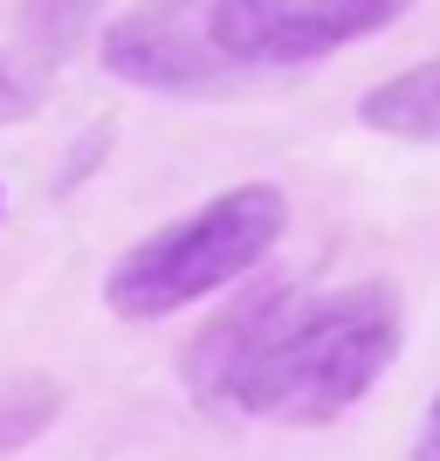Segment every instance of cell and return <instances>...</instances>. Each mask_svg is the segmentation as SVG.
Segmentation results:
<instances>
[{"mask_svg": "<svg viewBox=\"0 0 440 461\" xmlns=\"http://www.w3.org/2000/svg\"><path fill=\"white\" fill-rule=\"evenodd\" d=\"M103 0H21V35L35 49V62H69L83 28L96 21Z\"/></svg>", "mask_w": 440, "mask_h": 461, "instance_id": "6", "label": "cell"}, {"mask_svg": "<svg viewBox=\"0 0 440 461\" xmlns=\"http://www.w3.org/2000/svg\"><path fill=\"white\" fill-rule=\"evenodd\" d=\"M35 104H41V90L21 77L14 62H0V124H21V117H35Z\"/></svg>", "mask_w": 440, "mask_h": 461, "instance_id": "8", "label": "cell"}, {"mask_svg": "<svg viewBox=\"0 0 440 461\" xmlns=\"http://www.w3.org/2000/svg\"><path fill=\"white\" fill-rule=\"evenodd\" d=\"M406 7L413 0H213V41L241 69H289L385 35Z\"/></svg>", "mask_w": 440, "mask_h": 461, "instance_id": "3", "label": "cell"}, {"mask_svg": "<svg viewBox=\"0 0 440 461\" xmlns=\"http://www.w3.org/2000/svg\"><path fill=\"white\" fill-rule=\"evenodd\" d=\"M103 62L138 90L173 96H220L248 77L213 41V0H138L131 14L103 28Z\"/></svg>", "mask_w": 440, "mask_h": 461, "instance_id": "4", "label": "cell"}, {"mask_svg": "<svg viewBox=\"0 0 440 461\" xmlns=\"http://www.w3.org/2000/svg\"><path fill=\"white\" fill-rule=\"evenodd\" d=\"M413 461H440V393H434V406H427V420H420V441H413Z\"/></svg>", "mask_w": 440, "mask_h": 461, "instance_id": "9", "label": "cell"}, {"mask_svg": "<svg viewBox=\"0 0 440 461\" xmlns=\"http://www.w3.org/2000/svg\"><path fill=\"white\" fill-rule=\"evenodd\" d=\"M49 420H56V385H41V379H7L0 385V447L35 441Z\"/></svg>", "mask_w": 440, "mask_h": 461, "instance_id": "7", "label": "cell"}, {"mask_svg": "<svg viewBox=\"0 0 440 461\" xmlns=\"http://www.w3.org/2000/svg\"><path fill=\"white\" fill-rule=\"evenodd\" d=\"M289 228V200L283 186L248 179V186H228L220 200L193 207L186 221L145 234L138 249L117 255L111 283H103V303L131 324H152V317H173V310L200 303L213 289L241 283V276L262 262Z\"/></svg>", "mask_w": 440, "mask_h": 461, "instance_id": "2", "label": "cell"}, {"mask_svg": "<svg viewBox=\"0 0 440 461\" xmlns=\"http://www.w3.org/2000/svg\"><path fill=\"white\" fill-rule=\"evenodd\" d=\"M358 124L379 138H413V145H440V56L413 62L400 77H385L379 90L358 96Z\"/></svg>", "mask_w": 440, "mask_h": 461, "instance_id": "5", "label": "cell"}, {"mask_svg": "<svg viewBox=\"0 0 440 461\" xmlns=\"http://www.w3.org/2000/svg\"><path fill=\"white\" fill-rule=\"evenodd\" d=\"M406 317L385 283H351L324 296L255 289L193 345L186 379L207 406H241L255 420L324 427L358 406L400 358Z\"/></svg>", "mask_w": 440, "mask_h": 461, "instance_id": "1", "label": "cell"}]
</instances>
